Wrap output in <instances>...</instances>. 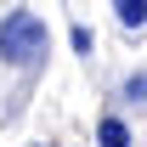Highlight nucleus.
Masks as SVG:
<instances>
[{
  "label": "nucleus",
  "mask_w": 147,
  "mask_h": 147,
  "mask_svg": "<svg viewBox=\"0 0 147 147\" xmlns=\"http://www.w3.org/2000/svg\"><path fill=\"white\" fill-rule=\"evenodd\" d=\"M142 91H147V79H142V74H130V79H125V96H130V102H142Z\"/></svg>",
  "instance_id": "nucleus-4"
},
{
  "label": "nucleus",
  "mask_w": 147,
  "mask_h": 147,
  "mask_svg": "<svg viewBox=\"0 0 147 147\" xmlns=\"http://www.w3.org/2000/svg\"><path fill=\"white\" fill-rule=\"evenodd\" d=\"M96 147H130L125 119H102V130H96Z\"/></svg>",
  "instance_id": "nucleus-2"
},
{
  "label": "nucleus",
  "mask_w": 147,
  "mask_h": 147,
  "mask_svg": "<svg viewBox=\"0 0 147 147\" xmlns=\"http://www.w3.org/2000/svg\"><path fill=\"white\" fill-rule=\"evenodd\" d=\"M113 11H119V23H130V28H142V23H147V0H119Z\"/></svg>",
  "instance_id": "nucleus-3"
},
{
  "label": "nucleus",
  "mask_w": 147,
  "mask_h": 147,
  "mask_svg": "<svg viewBox=\"0 0 147 147\" xmlns=\"http://www.w3.org/2000/svg\"><path fill=\"white\" fill-rule=\"evenodd\" d=\"M45 51H51V28H45V17H34L28 6H17L11 17L0 23V57H6L11 68H28V62H40Z\"/></svg>",
  "instance_id": "nucleus-1"
}]
</instances>
